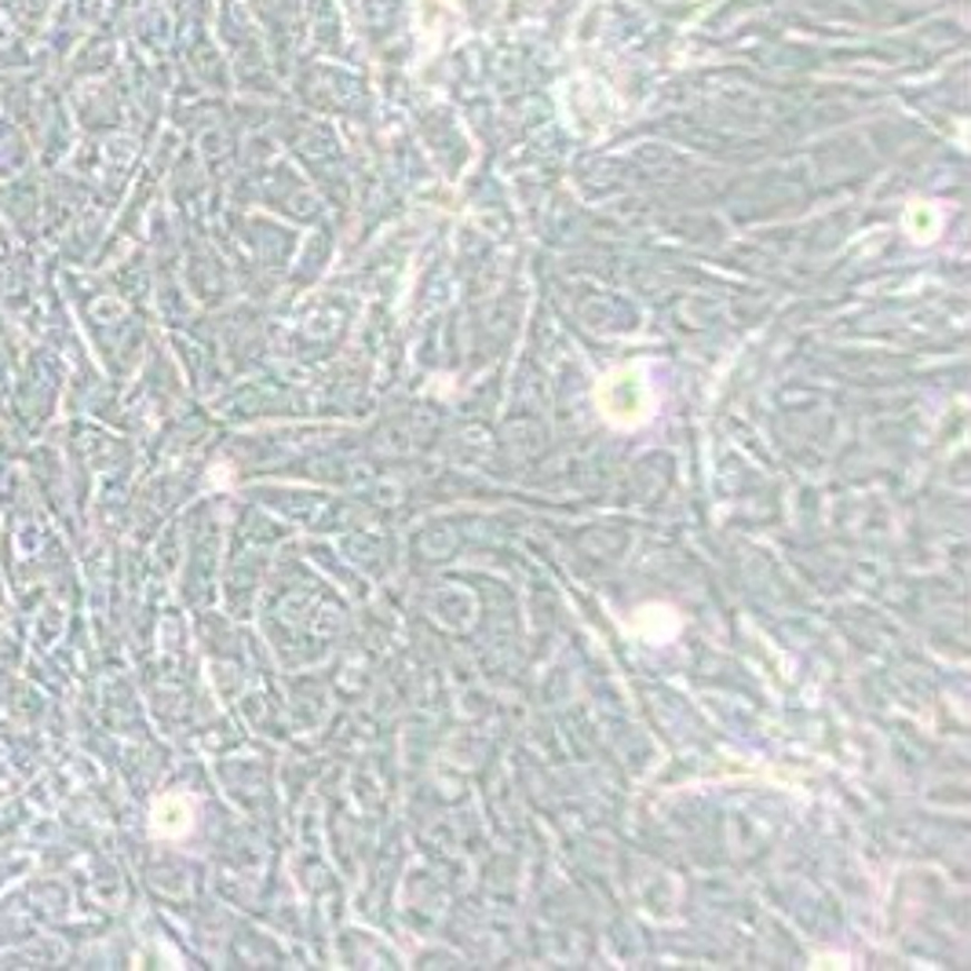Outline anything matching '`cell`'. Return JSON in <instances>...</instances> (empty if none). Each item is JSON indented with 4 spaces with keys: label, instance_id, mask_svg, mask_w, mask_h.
Masks as SVG:
<instances>
[{
    "label": "cell",
    "instance_id": "obj_1",
    "mask_svg": "<svg viewBox=\"0 0 971 971\" xmlns=\"http://www.w3.org/2000/svg\"><path fill=\"white\" fill-rule=\"evenodd\" d=\"M596 405L607 424L639 428L654 416V388L643 365H618L596 384Z\"/></svg>",
    "mask_w": 971,
    "mask_h": 971
},
{
    "label": "cell",
    "instance_id": "obj_2",
    "mask_svg": "<svg viewBox=\"0 0 971 971\" xmlns=\"http://www.w3.org/2000/svg\"><path fill=\"white\" fill-rule=\"evenodd\" d=\"M190 822H194V807H190V800L187 796H176V793H168V796H161L154 804V833L157 836H168V840H176V836H183V833H190Z\"/></svg>",
    "mask_w": 971,
    "mask_h": 971
},
{
    "label": "cell",
    "instance_id": "obj_3",
    "mask_svg": "<svg viewBox=\"0 0 971 971\" xmlns=\"http://www.w3.org/2000/svg\"><path fill=\"white\" fill-rule=\"evenodd\" d=\"M939 227H942V213L935 205H928V202H916V205H910V213H905V231H910V238L913 242H935V234H939Z\"/></svg>",
    "mask_w": 971,
    "mask_h": 971
}]
</instances>
